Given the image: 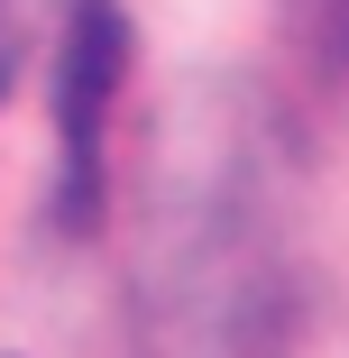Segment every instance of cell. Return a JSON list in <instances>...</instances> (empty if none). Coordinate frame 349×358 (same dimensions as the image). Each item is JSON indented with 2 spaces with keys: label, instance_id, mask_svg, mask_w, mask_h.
I'll return each instance as SVG.
<instances>
[{
  "label": "cell",
  "instance_id": "obj_1",
  "mask_svg": "<svg viewBox=\"0 0 349 358\" xmlns=\"http://www.w3.org/2000/svg\"><path fill=\"white\" fill-rule=\"evenodd\" d=\"M129 74V19L120 0H64L55 19V221L92 230L101 221V110Z\"/></svg>",
  "mask_w": 349,
  "mask_h": 358
},
{
  "label": "cell",
  "instance_id": "obj_2",
  "mask_svg": "<svg viewBox=\"0 0 349 358\" xmlns=\"http://www.w3.org/2000/svg\"><path fill=\"white\" fill-rule=\"evenodd\" d=\"M46 10H55V0H0V101L19 92V74H28V46H37Z\"/></svg>",
  "mask_w": 349,
  "mask_h": 358
}]
</instances>
